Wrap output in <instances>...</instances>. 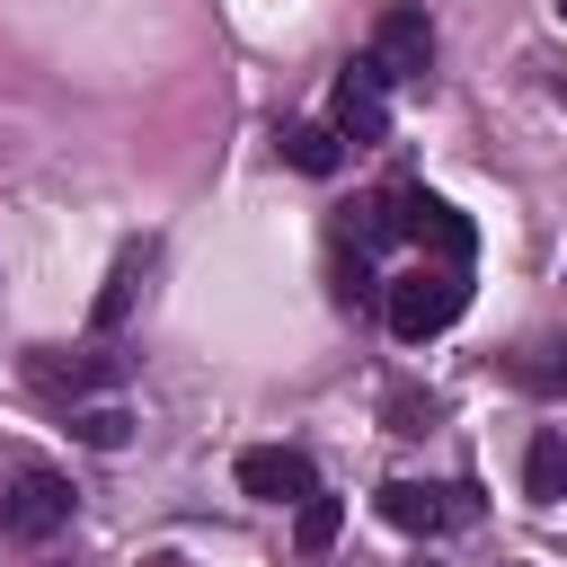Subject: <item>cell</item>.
I'll return each instance as SVG.
<instances>
[{
	"instance_id": "obj_3",
	"label": "cell",
	"mask_w": 567,
	"mask_h": 567,
	"mask_svg": "<svg viewBox=\"0 0 567 567\" xmlns=\"http://www.w3.org/2000/svg\"><path fill=\"white\" fill-rule=\"evenodd\" d=\"M71 514H80V487L62 470H18L0 487V540H18V549H44L53 532H71Z\"/></svg>"
},
{
	"instance_id": "obj_10",
	"label": "cell",
	"mask_w": 567,
	"mask_h": 567,
	"mask_svg": "<svg viewBox=\"0 0 567 567\" xmlns=\"http://www.w3.org/2000/svg\"><path fill=\"white\" fill-rule=\"evenodd\" d=\"M523 496H532V505H558V496H567V434H558V425L532 434V452H523Z\"/></svg>"
},
{
	"instance_id": "obj_13",
	"label": "cell",
	"mask_w": 567,
	"mask_h": 567,
	"mask_svg": "<svg viewBox=\"0 0 567 567\" xmlns=\"http://www.w3.org/2000/svg\"><path fill=\"white\" fill-rule=\"evenodd\" d=\"M337 523H346V505H337V496H319V487H310V496H301V523H292V540H301V549H310V558H319V549H328V540H337Z\"/></svg>"
},
{
	"instance_id": "obj_6",
	"label": "cell",
	"mask_w": 567,
	"mask_h": 567,
	"mask_svg": "<svg viewBox=\"0 0 567 567\" xmlns=\"http://www.w3.org/2000/svg\"><path fill=\"white\" fill-rule=\"evenodd\" d=\"M27 381H35L44 399L115 390V381H124V354H106V346H35V354H27Z\"/></svg>"
},
{
	"instance_id": "obj_1",
	"label": "cell",
	"mask_w": 567,
	"mask_h": 567,
	"mask_svg": "<svg viewBox=\"0 0 567 567\" xmlns=\"http://www.w3.org/2000/svg\"><path fill=\"white\" fill-rule=\"evenodd\" d=\"M372 239H434L452 266H470V221H461L443 195H425V186H390V195L372 204V221H363L354 248H372Z\"/></svg>"
},
{
	"instance_id": "obj_12",
	"label": "cell",
	"mask_w": 567,
	"mask_h": 567,
	"mask_svg": "<svg viewBox=\"0 0 567 567\" xmlns=\"http://www.w3.org/2000/svg\"><path fill=\"white\" fill-rule=\"evenodd\" d=\"M142 275H151V248H124V257H115V275H106V292H97V310H89V328H97V337H115V328H124V310H133Z\"/></svg>"
},
{
	"instance_id": "obj_16",
	"label": "cell",
	"mask_w": 567,
	"mask_h": 567,
	"mask_svg": "<svg viewBox=\"0 0 567 567\" xmlns=\"http://www.w3.org/2000/svg\"><path fill=\"white\" fill-rule=\"evenodd\" d=\"M558 18H567V0H558Z\"/></svg>"
},
{
	"instance_id": "obj_8",
	"label": "cell",
	"mask_w": 567,
	"mask_h": 567,
	"mask_svg": "<svg viewBox=\"0 0 567 567\" xmlns=\"http://www.w3.org/2000/svg\"><path fill=\"white\" fill-rule=\"evenodd\" d=\"M372 62H381V80H425V62H434V18H425V9H390V18L372 27Z\"/></svg>"
},
{
	"instance_id": "obj_7",
	"label": "cell",
	"mask_w": 567,
	"mask_h": 567,
	"mask_svg": "<svg viewBox=\"0 0 567 567\" xmlns=\"http://www.w3.org/2000/svg\"><path fill=\"white\" fill-rule=\"evenodd\" d=\"M239 487H248L257 505H301V496L319 487V470H310V452H292V443H257V452H239Z\"/></svg>"
},
{
	"instance_id": "obj_5",
	"label": "cell",
	"mask_w": 567,
	"mask_h": 567,
	"mask_svg": "<svg viewBox=\"0 0 567 567\" xmlns=\"http://www.w3.org/2000/svg\"><path fill=\"white\" fill-rule=\"evenodd\" d=\"M381 523H399V532H461V523H478V487L470 478H452V487L390 478L381 487Z\"/></svg>"
},
{
	"instance_id": "obj_15",
	"label": "cell",
	"mask_w": 567,
	"mask_h": 567,
	"mask_svg": "<svg viewBox=\"0 0 567 567\" xmlns=\"http://www.w3.org/2000/svg\"><path fill=\"white\" fill-rule=\"evenodd\" d=\"M549 97H558V106H567V71H549Z\"/></svg>"
},
{
	"instance_id": "obj_2",
	"label": "cell",
	"mask_w": 567,
	"mask_h": 567,
	"mask_svg": "<svg viewBox=\"0 0 567 567\" xmlns=\"http://www.w3.org/2000/svg\"><path fill=\"white\" fill-rule=\"evenodd\" d=\"M461 310H470V275H461V266H408V275L390 284V337H399V346L443 337Z\"/></svg>"
},
{
	"instance_id": "obj_4",
	"label": "cell",
	"mask_w": 567,
	"mask_h": 567,
	"mask_svg": "<svg viewBox=\"0 0 567 567\" xmlns=\"http://www.w3.org/2000/svg\"><path fill=\"white\" fill-rule=\"evenodd\" d=\"M328 133H337V142H354V151L390 142V80H381V62H372V53H354V62L337 71V89H328Z\"/></svg>"
},
{
	"instance_id": "obj_14",
	"label": "cell",
	"mask_w": 567,
	"mask_h": 567,
	"mask_svg": "<svg viewBox=\"0 0 567 567\" xmlns=\"http://www.w3.org/2000/svg\"><path fill=\"white\" fill-rule=\"evenodd\" d=\"M71 434H80V443H97V452H115V443L133 434V416H124L115 399H97V408H80V416H71Z\"/></svg>"
},
{
	"instance_id": "obj_9",
	"label": "cell",
	"mask_w": 567,
	"mask_h": 567,
	"mask_svg": "<svg viewBox=\"0 0 567 567\" xmlns=\"http://www.w3.org/2000/svg\"><path fill=\"white\" fill-rule=\"evenodd\" d=\"M505 372H514V390H532V399H567V337H523V346L505 354Z\"/></svg>"
},
{
	"instance_id": "obj_11",
	"label": "cell",
	"mask_w": 567,
	"mask_h": 567,
	"mask_svg": "<svg viewBox=\"0 0 567 567\" xmlns=\"http://www.w3.org/2000/svg\"><path fill=\"white\" fill-rule=\"evenodd\" d=\"M275 151H284L301 177H337V168H346V142H337L328 124H284V133H275Z\"/></svg>"
}]
</instances>
